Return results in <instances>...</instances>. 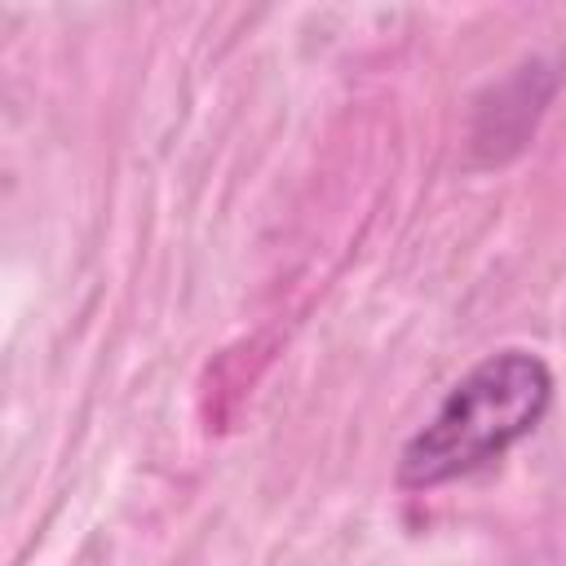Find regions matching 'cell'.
<instances>
[{"instance_id": "1", "label": "cell", "mask_w": 566, "mask_h": 566, "mask_svg": "<svg viewBox=\"0 0 566 566\" xmlns=\"http://www.w3.org/2000/svg\"><path fill=\"white\" fill-rule=\"evenodd\" d=\"M553 402V376L539 354L500 349L451 385L433 420L402 447L398 482L438 486L500 460L526 438Z\"/></svg>"}]
</instances>
